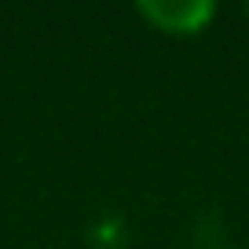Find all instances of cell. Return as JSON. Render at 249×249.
<instances>
[{
    "mask_svg": "<svg viewBox=\"0 0 249 249\" xmlns=\"http://www.w3.org/2000/svg\"><path fill=\"white\" fill-rule=\"evenodd\" d=\"M136 11L161 33L195 37L216 18V0H140Z\"/></svg>",
    "mask_w": 249,
    "mask_h": 249,
    "instance_id": "cell-1",
    "label": "cell"
}]
</instances>
